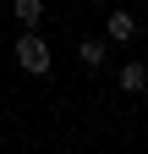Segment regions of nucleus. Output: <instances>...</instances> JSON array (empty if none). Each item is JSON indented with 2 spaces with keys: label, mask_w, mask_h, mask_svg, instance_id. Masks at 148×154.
Instances as JSON below:
<instances>
[{
  "label": "nucleus",
  "mask_w": 148,
  "mask_h": 154,
  "mask_svg": "<svg viewBox=\"0 0 148 154\" xmlns=\"http://www.w3.org/2000/svg\"><path fill=\"white\" fill-rule=\"evenodd\" d=\"M11 50H16V66H22L28 77H49V66H55V50H49V38H44L39 28H22Z\"/></svg>",
  "instance_id": "obj_1"
},
{
  "label": "nucleus",
  "mask_w": 148,
  "mask_h": 154,
  "mask_svg": "<svg viewBox=\"0 0 148 154\" xmlns=\"http://www.w3.org/2000/svg\"><path fill=\"white\" fill-rule=\"evenodd\" d=\"M104 44L110 50H115V44H132V38H137V17L132 11H126V6H110V17H104Z\"/></svg>",
  "instance_id": "obj_2"
},
{
  "label": "nucleus",
  "mask_w": 148,
  "mask_h": 154,
  "mask_svg": "<svg viewBox=\"0 0 148 154\" xmlns=\"http://www.w3.org/2000/svg\"><path fill=\"white\" fill-rule=\"evenodd\" d=\"M104 55H110V44H104L99 33H88V38H77V61H82L88 72H99V66H104Z\"/></svg>",
  "instance_id": "obj_3"
},
{
  "label": "nucleus",
  "mask_w": 148,
  "mask_h": 154,
  "mask_svg": "<svg viewBox=\"0 0 148 154\" xmlns=\"http://www.w3.org/2000/svg\"><path fill=\"white\" fill-rule=\"evenodd\" d=\"M44 0H11V17H16V28H39L44 22Z\"/></svg>",
  "instance_id": "obj_4"
},
{
  "label": "nucleus",
  "mask_w": 148,
  "mask_h": 154,
  "mask_svg": "<svg viewBox=\"0 0 148 154\" xmlns=\"http://www.w3.org/2000/svg\"><path fill=\"white\" fill-rule=\"evenodd\" d=\"M143 88H148V66L143 61H126L121 66V94H143Z\"/></svg>",
  "instance_id": "obj_5"
}]
</instances>
